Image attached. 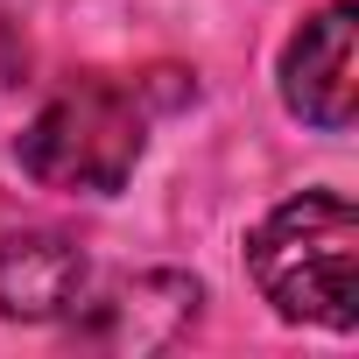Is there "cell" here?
<instances>
[{
	"label": "cell",
	"mask_w": 359,
	"mask_h": 359,
	"mask_svg": "<svg viewBox=\"0 0 359 359\" xmlns=\"http://www.w3.org/2000/svg\"><path fill=\"white\" fill-rule=\"evenodd\" d=\"M247 268L282 317L324 331L359 324V212L338 191H303L275 205L247 240Z\"/></svg>",
	"instance_id": "cell-1"
},
{
	"label": "cell",
	"mask_w": 359,
	"mask_h": 359,
	"mask_svg": "<svg viewBox=\"0 0 359 359\" xmlns=\"http://www.w3.org/2000/svg\"><path fill=\"white\" fill-rule=\"evenodd\" d=\"M148 148V120L134 106V92L106 85V78H85L71 92H57L15 141L22 169L36 176L43 191H85V198H113L134 162Z\"/></svg>",
	"instance_id": "cell-2"
},
{
	"label": "cell",
	"mask_w": 359,
	"mask_h": 359,
	"mask_svg": "<svg viewBox=\"0 0 359 359\" xmlns=\"http://www.w3.org/2000/svg\"><path fill=\"white\" fill-rule=\"evenodd\" d=\"M282 99L296 120L345 134L359 113V8L331 0L317 22H303V36L282 57Z\"/></svg>",
	"instance_id": "cell-3"
},
{
	"label": "cell",
	"mask_w": 359,
	"mask_h": 359,
	"mask_svg": "<svg viewBox=\"0 0 359 359\" xmlns=\"http://www.w3.org/2000/svg\"><path fill=\"white\" fill-rule=\"evenodd\" d=\"M85 303V254L78 240L50 226H8L0 233V317L50 324Z\"/></svg>",
	"instance_id": "cell-4"
}]
</instances>
